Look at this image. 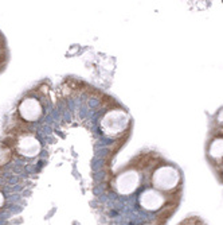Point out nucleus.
I'll return each instance as SVG.
<instances>
[{
	"mask_svg": "<svg viewBox=\"0 0 223 225\" xmlns=\"http://www.w3.org/2000/svg\"><path fill=\"white\" fill-rule=\"evenodd\" d=\"M179 182V172L172 166H163L153 174V183L163 190H171Z\"/></svg>",
	"mask_w": 223,
	"mask_h": 225,
	"instance_id": "f257e3e1",
	"label": "nucleus"
},
{
	"mask_svg": "<svg viewBox=\"0 0 223 225\" xmlns=\"http://www.w3.org/2000/svg\"><path fill=\"white\" fill-rule=\"evenodd\" d=\"M142 204H145L148 209H157L163 204V198L156 191L149 190V191H145V194H142Z\"/></svg>",
	"mask_w": 223,
	"mask_h": 225,
	"instance_id": "f03ea898",
	"label": "nucleus"
},
{
	"mask_svg": "<svg viewBox=\"0 0 223 225\" xmlns=\"http://www.w3.org/2000/svg\"><path fill=\"white\" fill-rule=\"evenodd\" d=\"M210 156L214 161L223 163V139H216L210 146Z\"/></svg>",
	"mask_w": 223,
	"mask_h": 225,
	"instance_id": "7ed1b4c3",
	"label": "nucleus"
}]
</instances>
